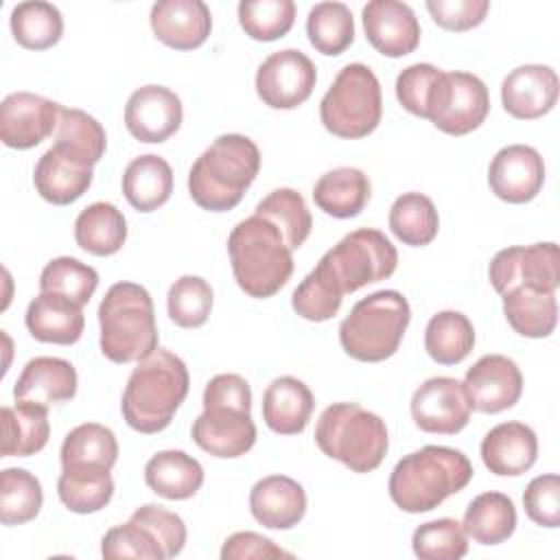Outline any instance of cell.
Masks as SVG:
<instances>
[{
  "mask_svg": "<svg viewBox=\"0 0 560 560\" xmlns=\"http://www.w3.org/2000/svg\"><path fill=\"white\" fill-rule=\"evenodd\" d=\"M190 376L186 363L171 350L158 348L140 359L127 378L120 411L138 433H160L188 396Z\"/></svg>",
  "mask_w": 560,
  "mask_h": 560,
  "instance_id": "1",
  "label": "cell"
},
{
  "mask_svg": "<svg viewBox=\"0 0 560 560\" xmlns=\"http://www.w3.org/2000/svg\"><path fill=\"white\" fill-rule=\"evenodd\" d=\"M472 475V464L462 451L429 444L398 459L387 488L402 512L420 514L464 490Z\"/></svg>",
  "mask_w": 560,
  "mask_h": 560,
  "instance_id": "2",
  "label": "cell"
},
{
  "mask_svg": "<svg viewBox=\"0 0 560 560\" xmlns=\"http://www.w3.org/2000/svg\"><path fill=\"white\" fill-rule=\"evenodd\" d=\"M260 171V151L243 133L219 136L190 166L188 192L210 212H225L241 203Z\"/></svg>",
  "mask_w": 560,
  "mask_h": 560,
  "instance_id": "3",
  "label": "cell"
},
{
  "mask_svg": "<svg viewBox=\"0 0 560 560\" xmlns=\"http://www.w3.org/2000/svg\"><path fill=\"white\" fill-rule=\"evenodd\" d=\"M203 411L192 422V442L212 457H241L256 442L252 389L241 374H217L203 389Z\"/></svg>",
  "mask_w": 560,
  "mask_h": 560,
  "instance_id": "4",
  "label": "cell"
},
{
  "mask_svg": "<svg viewBox=\"0 0 560 560\" xmlns=\"http://www.w3.org/2000/svg\"><path fill=\"white\" fill-rule=\"evenodd\" d=\"M228 254L236 284L252 298L276 295L293 273V254L267 219L252 214L228 236Z\"/></svg>",
  "mask_w": 560,
  "mask_h": 560,
  "instance_id": "5",
  "label": "cell"
},
{
  "mask_svg": "<svg viewBox=\"0 0 560 560\" xmlns=\"http://www.w3.org/2000/svg\"><path fill=\"white\" fill-rule=\"evenodd\" d=\"M101 352L114 363H131L158 350L155 311L149 291L136 282H116L98 306Z\"/></svg>",
  "mask_w": 560,
  "mask_h": 560,
  "instance_id": "6",
  "label": "cell"
},
{
  "mask_svg": "<svg viewBox=\"0 0 560 560\" xmlns=\"http://www.w3.org/2000/svg\"><path fill=\"white\" fill-rule=\"evenodd\" d=\"M409 322L411 308L400 291H374L359 300L339 324V341L348 357L378 363L396 354Z\"/></svg>",
  "mask_w": 560,
  "mask_h": 560,
  "instance_id": "7",
  "label": "cell"
},
{
  "mask_svg": "<svg viewBox=\"0 0 560 560\" xmlns=\"http://www.w3.org/2000/svg\"><path fill=\"white\" fill-rule=\"evenodd\" d=\"M315 444L352 472H370L381 466L389 438L376 413L357 402H332L315 424Z\"/></svg>",
  "mask_w": 560,
  "mask_h": 560,
  "instance_id": "8",
  "label": "cell"
},
{
  "mask_svg": "<svg viewBox=\"0 0 560 560\" xmlns=\"http://www.w3.org/2000/svg\"><path fill=\"white\" fill-rule=\"evenodd\" d=\"M398 267V252L392 241L374 228H359L346 234L315 265V273L341 298L365 284L387 280Z\"/></svg>",
  "mask_w": 560,
  "mask_h": 560,
  "instance_id": "9",
  "label": "cell"
},
{
  "mask_svg": "<svg viewBox=\"0 0 560 560\" xmlns=\"http://www.w3.org/2000/svg\"><path fill=\"white\" fill-rule=\"evenodd\" d=\"M381 116V83L365 63L343 66L319 103V118L326 131L346 140H359L372 133Z\"/></svg>",
  "mask_w": 560,
  "mask_h": 560,
  "instance_id": "10",
  "label": "cell"
},
{
  "mask_svg": "<svg viewBox=\"0 0 560 560\" xmlns=\"http://www.w3.org/2000/svg\"><path fill=\"white\" fill-rule=\"evenodd\" d=\"M490 112L486 83L470 72H442L429 103V120L448 136L475 131Z\"/></svg>",
  "mask_w": 560,
  "mask_h": 560,
  "instance_id": "11",
  "label": "cell"
},
{
  "mask_svg": "<svg viewBox=\"0 0 560 560\" xmlns=\"http://www.w3.org/2000/svg\"><path fill=\"white\" fill-rule=\"evenodd\" d=\"M488 276L499 295L512 287H536L540 291L556 293L560 284L558 245L534 243L527 247H505L494 254Z\"/></svg>",
  "mask_w": 560,
  "mask_h": 560,
  "instance_id": "12",
  "label": "cell"
},
{
  "mask_svg": "<svg viewBox=\"0 0 560 560\" xmlns=\"http://www.w3.org/2000/svg\"><path fill=\"white\" fill-rule=\"evenodd\" d=\"M315 63L298 48L271 52L256 70V94L273 109L302 105L315 88Z\"/></svg>",
  "mask_w": 560,
  "mask_h": 560,
  "instance_id": "13",
  "label": "cell"
},
{
  "mask_svg": "<svg viewBox=\"0 0 560 560\" xmlns=\"http://www.w3.org/2000/svg\"><path fill=\"white\" fill-rule=\"evenodd\" d=\"M470 411L466 392L453 376L427 378L411 396V418L424 433L455 435L468 424Z\"/></svg>",
  "mask_w": 560,
  "mask_h": 560,
  "instance_id": "14",
  "label": "cell"
},
{
  "mask_svg": "<svg viewBox=\"0 0 560 560\" xmlns=\"http://www.w3.org/2000/svg\"><path fill=\"white\" fill-rule=\"evenodd\" d=\"M462 387L470 409L499 413L518 402L523 394V374L510 357L486 354L468 368Z\"/></svg>",
  "mask_w": 560,
  "mask_h": 560,
  "instance_id": "15",
  "label": "cell"
},
{
  "mask_svg": "<svg viewBox=\"0 0 560 560\" xmlns=\"http://www.w3.org/2000/svg\"><path fill=\"white\" fill-rule=\"evenodd\" d=\"M61 105L33 92H13L0 105V140L11 149H33L59 125Z\"/></svg>",
  "mask_w": 560,
  "mask_h": 560,
  "instance_id": "16",
  "label": "cell"
},
{
  "mask_svg": "<svg viewBox=\"0 0 560 560\" xmlns=\"http://www.w3.org/2000/svg\"><path fill=\"white\" fill-rule=\"evenodd\" d=\"M184 107L179 96L164 85H142L138 88L125 105V127L127 131L149 144H160L168 140L182 125Z\"/></svg>",
  "mask_w": 560,
  "mask_h": 560,
  "instance_id": "17",
  "label": "cell"
},
{
  "mask_svg": "<svg viewBox=\"0 0 560 560\" xmlns=\"http://www.w3.org/2000/svg\"><path fill=\"white\" fill-rule=\"evenodd\" d=\"M490 190L508 203L532 201L545 184V162L534 147L508 144L488 166Z\"/></svg>",
  "mask_w": 560,
  "mask_h": 560,
  "instance_id": "18",
  "label": "cell"
},
{
  "mask_svg": "<svg viewBox=\"0 0 560 560\" xmlns=\"http://www.w3.org/2000/svg\"><path fill=\"white\" fill-rule=\"evenodd\" d=\"M361 20L368 42L385 57H405L420 44V22L407 2L372 0L363 7Z\"/></svg>",
  "mask_w": 560,
  "mask_h": 560,
  "instance_id": "19",
  "label": "cell"
},
{
  "mask_svg": "<svg viewBox=\"0 0 560 560\" xmlns=\"http://www.w3.org/2000/svg\"><path fill=\"white\" fill-rule=\"evenodd\" d=\"M558 74L549 66L525 63L508 72L501 83L503 109L518 120H534L553 109L558 101Z\"/></svg>",
  "mask_w": 560,
  "mask_h": 560,
  "instance_id": "20",
  "label": "cell"
},
{
  "mask_svg": "<svg viewBox=\"0 0 560 560\" xmlns=\"http://www.w3.org/2000/svg\"><path fill=\"white\" fill-rule=\"evenodd\" d=\"M149 22L153 35L175 50L199 48L212 31L210 9L201 0H160Z\"/></svg>",
  "mask_w": 560,
  "mask_h": 560,
  "instance_id": "21",
  "label": "cell"
},
{
  "mask_svg": "<svg viewBox=\"0 0 560 560\" xmlns=\"http://www.w3.org/2000/svg\"><path fill=\"white\" fill-rule=\"evenodd\" d=\"M481 462L499 477H518L527 472L538 457V438L525 422H501L481 440Z\"/></svg>",
  "mask_w": 560,
  "mask_h": 560,
  "instance_id": "22",
  "label": "cell"
},
{
  "mask_svg": "<svg viewBox=\"0 0 560 560\" xmlns=\"http://www.w3.org/2000/svg\"><path fill=\"white\" fill-rule=\"evenodd\" d=\"M249 512L262 527L291 529L306 514V492L287 475L262 477L249 492Z\"/></svg>",
  "mask_w": 560,
  "mask_h": 560,
  "instance_id": "23",
  "label": "cell"
},
{
  "mask_svg": "<svg viewBox=\"0 0 560 560\" xmlns=\"http://www.w3.org/2000/svg\"><path fill=\"white\" fill-rule=\"evenodd\" d=\"M24 322L37 341L57 346L77 343L85 326L83 306L50 291H39V295L28 304Z\"/></svg>",
  "mask_w": 560,
  "mask_h": 560,
  "instance_id": "24",
  "label": "cell"
},
{
  "mask_svg": "<svg viewBox=\"0 0 560 560\" xmlns=\"http://www.w3.org/2000/svg\"><path fill=\"white\" fill-rule=\"evenodd\" d=\"M77 394V370L59 357L31 359L13 387L15 400L37 402L44 407L72 400Z\"/></svg>",
  "mask_w": 560,
  "mask_h": 560,
  "instance_id": "25",
  "label": "cell"
},
{
  "mask_svg": "<svg viewBox=\"0 0 560 560\" xmlns=\"http://www.w3.org/2000/svg\"><path fill=\"white\" fill-rule=\"evenodd\" d=\"M313 392L295 376L273 378L262 394V420L280 435L302 433L313 416Z\"/></svg>",
  "mask_w": 560,
  "mask_h": 560,
  "instance_id": "26",
  "label": "cell"
},
{
  "mask_svg": "<svg viewBox=\"0 0 560 560\" xmlns=\"http://www.w3.org/2000/svg\"><path fill=\"white\" fill-rule=\"evenodd\" d=\"M92 168L83 166L61 151L50 147L35 164L33 184L42 199L55 206H68L88 192L92 184Z\"/></svg>",
  "mask_w": 560,
  "mask_h": 560,
  "instance_id": "27",
  "label": "cell"
},
{
  "mask_svg": "<svg viewBox=\"0 0 560 560\" xmlns=\"http://www.w3.org/2000/svg\"><path fill=\"white\" fill-rule=\"evenodd\" d=\"M370 177L354 166H339L324 173L313 186V201L335 219L357 217L370 201Z\"/></svg>",
  "mask_w": 560,
  "mask_h": 560,
  "instance_id": "28",
  "label": "cell"
},
{
  "mask_svg": "<svg viewBox=\"0 0 560 560\" xmlns=\"http://www.w3.org/2000/svg\"><path fill=\"white\" fill-rule=\"evenodd\" d=\"M173 168L155 153L133 158L122 173V195L138 212H153L171 199Z\"/></svg>",
  "mask_w": 560,
  "mask_h": 560,
  "instance_id": "29",
  "label": "cell"
},
{
  "mask_svg": "<svg viewBox=\"0 0 560 560\" xmlns=\"http://www.w3.org/2000/svg\"><path fill=\"white\" fill-rule=\"evenodd\" d=\"M503 315L514 332L542 339L549 337L558 324L556 293L536 287H512L503 295Z\"/></svg>",
  "mask_w": 560,
  "mask_h": 560,
  "instance_id": "30",
  "label": "cell"
},
{
  "mask_svg": "<svg viewBox=\"0 0 560 560\" xmlns=\"http://www.w3.org/2000/svg\"><path fill=\"white\" fill-rule=\"evenodd\" d=\"M147 486L171 501H184L203 486V466L184 451H160L144 466Z\"/></svg>",
  "mask_w": 560,
  "mask_h": 560,
  "instance_id": "31",
  "label": "cell"
},
{
  "mask_svg": "<svg viewBox=\"0 0 560 560\" xmlns=\"http://www.w3.org/2000/svg\"><path fill=\"white\" fill-rule=\"evenodd\" d=\"M57 494L70 512L92 514L112 501L114 479L109 468L96 464H68L61 466Z\"/></svg>",
  "mask_w": 560,
  "mask_h": 560,
  "instance_id": "32",
  "label": "cell"
},
{
  "mask_svg": "<svg viewBox=\"0 0 560 560\" xmlns=\"http://www.w3.org/2000/svg\"><path fill=\"white\" fill-rule=\"evenodd\" d=\"M50 438L48 407L15 400L2 407V457H28L39 453Z\"/></svg>",
  "mask_w": 560,
  "mask_h": 560,
  "instance_id": "33",
  "label": "cell"
},
{
  "mask_svg": "<svg viewBox=\"0 0 560 560\" xmlns=\"http://www.w3.org/2000/svg\"><path fill=\"white\" fill-rule=\"evenodd\" d=\"M77 245L94 256H112L127 241L125 214L109 201H94L74 221Z\"/></svg>",
  "mask_w": 560,
  "mask_h": 560,
  "instance_id": "34",
  "label": "cell"
},
{
  "mask_svg": "<svg viewBox=\"0 0 560 560\" xmlns=\"http://www.w3.org/2000/svg\"><path fill=\"white\" fill-rule=\"evenodd\" d=\"M462 527L479 545H499L516 529V508L503 492H481L468 503Z\"/></svg>",
  "mask_w": 560,
  "mask_h": 560,
  "instance_id": "35",
  "label": "cell"
},
{
  "mask_svg": "<svg viewBox=\"0 0 560 560\" xmlns=\"http://www.w3.org/2000/svg\"><path fill=\"white\" fill-rule=\"evenodd\" d=\"M52 147L66 158L92 168L105 155L107 136L103 125L88 112L61 107Z\"/></svg>",
  "mask_w": 560,
  "mask_h": 560,
  "instance_id": "36",
  "label": "cell"
},
{
  "mask_svg": "<svg viewBox=\"0 0 560 560\" xmlns=\"http://www.w3.org/2000/svg\"><path fill=\"white\" fill-rule=\"evenodd\" d=\"M475 346V328L459 311L435 313L424 328V350L440 365L462 363Z\"/></svg>",
  "mask_w": 560,
  "mask_h": 560,
  "instance_id": "37",
  "label": "cell"
},
{
  "mask_svg": "<svg viewBox=\"0 0 560 560\" xmlns=\"http://www.w3.org/2000/svg\"><path fill=\"white\" fill-rule=\"evenodd\" d=\"M389 230L405 245H429L440 230L435 203L422 192H402L389 208Z\"/></svg>",
  "mask_w": 560,
  "mask_h": 560,
  "instance_id": "38",
  "label": "cell"
},
{
  "mask_svg": "<svg viewBox=\"0 0 560 560\" xmlns=\"http://www.w3.org/2000/svg\"><path fill=\"white\" fill-rule=\"evenodd\" d=\"M11 33L28 50H46L63 35L61 11L44 0L20 2L11 9Z\"/></svg>",
  "mask_w": 560,
  "mask_h": 560,
  "instance_id": "39",
  "label": "cell"
},
{
  "mask_svg": "<svg viewBox=\"0 0 560 560\" xmlns=\"http://www.w3.org/2000/svg\"><path fill=\"white\" fill-rule=\"evenodd\" d=\"M254 214L273 223L291 252L308 238L313 228V217L306 208V201L293 188L271 190L262 201H258Z\"/></svg>",
  "mask_w": 560,
  "mask_h": 560,
  "instance_id": "40",
  "label": "cell"
},
{
  "mask_svg": "<svg viewBox=\"0 0 560 560\" xmlns=\"http://www.w3.org/2000/svg\"><path fill=\"white\" fill-rule=\"evenodd\" d=\"M306 35L322 55H341L354 42V18L343 2H317L306 18Z\"/></svg>",
  "mask_w": 560,
  "mask_h": 560,
  "instance_id": "41",
  "label": "cell"
},
{
  "mask_svg": "<svg viewBox=\"0 0 560 560\" xmlns=\"http://www.w3.org/2000/svg\"><path fill=\"white\" fill-rule=\"evenodd\" d=\"M44 503L39 479L24 468H4L0 475V523L22 525L33 521Z\"/></svg>",
  "mask_w": 560,
  "mask_h": 560,
  "instance_id": "42",
  "label": "cell"
},
{
  "mask_svg": "<svg viewBox=\"0 0 560 560\" xmlns=\"http://www.w3.org/2000/svg\"><path fill=\"white\" fill-rule=\"evenodd\" d=\"M61 466L68 464H96L109 468L118 459V442L112 429L98 422L74 427L61 444Z\"/></svg>",
  "mask_w": 560,
  "mask_h": 560,
  "instance_id": "43",
  "label": "cell"
},
{
  "mask_svg": "<svg viewBox=\"0 0 560 560\" xmlns=\"http://www.w3.org/2000/svg\"><path fill=\"white\" fill-rule=\"evenodd\" d=\"M98 287V273L94 267L72 258H52L39 276V291L59 293L79 306H85Z\"/></svg>",
  "mask_w": 560,
  "mask_h": 560,
  "instance_id": "44",
  "label": "cell"
},
{
  "mask_svg": "<svg viewBox=\"0 0 560 560\" xmlns=\"http://www.w3.org/2000/svg\"><path fill=\"white\" fill-rule=\"evenodd\" d=\"M295 22L293 0H241L238 24L256 42L284 37Z\"/></svg>",
  "mask_w": 560,
  "mask_h": 560,
  "instance_id": "45",
  "label": "cell"
},
{
  "mask_svg": "<svg viewBox=\"0 0 560 560\" xmlns=\"http://www.w3.org/2000/svg\"><path fill=\"white\" fill-rule=\"evenodd\" d=\"M214 293L201 276L177 278L166 293L168 317L182 328H199L208 322Z\"/></svg>",
  "mask_w": 560,
  "mask_h": 560,
  "instance_id": "46",
  "label": "cell"
},
{
  "mask_svg": "<svg viewBox=\"0 0 560 560\" xmlns=\"http://www.w3.org/2000/svg\"><path fill=\"white\" fill-rule=\"evenodd\" d=\"M411 549L420 560H459L468 553V536L455 518H435L413 529Z\"/></svg>",
  "mask_w": 560,
  "mask_h": 560,
  "instance_id": "47",
  "label": "cell"
},
{
  "mask_svg": "<svg viewBox=\"0 0 560 560\" xmlns=\"http://www.w3.org/2000/svg\"><path fill=\"white\" fill-rule=\"evenodd\" d=\"M101 553L107 560L140 558V560H164V551L149 527L129 518L122 525L112 527L101 540Z\"/></svg>",
  "mask_w": 560,
  "mask_h": 560,
  "instance_id": "48",
  "label": "cell"
},
{
  "mask_svg": "<svg viewBox=\"0 0 560 560\" xmlns=\"http://www.w3.org/2000/svg\"><path fill=\"white\" fill-rule=\"evenodd\" d=\"M444 70L433 63H411L396 77V98L413 116L427 118L429 103Z\"/></svg>",
  "mask_w": 560,
  "mask_h": 560,
  "instance_id": "49",
  "label": "cell"
},
{
  "mask_svg": "<svg viewBox=\"0 0 560 560\" xmlns=\"http://www.w3.org/2000/svg\"><path fill=\"white\" fill-rule=\"evenodd\" d=\"M343 298L335 293L315 271H311L293 291V311L308 322H326L335 317L341 308Z\"/></svg>",
  "mask_w": 560,
  "mask_h": 560,
  "instance_id": "50",
  "label": "cell"
},
{
  "mask_svg": "<svg viewBox=\"0 0 560 560\" xmlns=\"http://www.w3.org/2000/svg\"><path fill=\"white\" fill-rule=\"evenodd\" d=\"M525 514L542 527L560 525V477L556 472L534 477L523 492Z\"/></svg>",
  "mask_w": 560,
  "mask_h": 560,
  "instance_id": "51",
  "label": "cell"
},
{
  "mask_svg": "<svg viewBox=\"0 0 560 560\" xmlns=\"http://www.w3.org/2000/svg\"><path fill=\"white\" fill-rule=\"evenodd\" d=\"M131 518L153 532V536L158 538L166 558H175L177 553H182V549L186 545V525L179 514H175L162 505L147 503V505H140L131 514Z\"/></svg>",
  "mask_w": 560,
  "mask_h": 560,
  "instance_id": "52",
  "label": "cell"
},
{
  "mask_svg": "<svg viewBox=\"0 0 560 560\" xmlns=\"http://www.w3.org/2000/svg\"><path fill=\"white\" fill-rule=\"evenodd\" d=\"M488 0H427L433 22L446 31H468L479 26L488 15Z\"/></svg>",
  "mask_w": 560,
  "mask_h": 560,
  "instance_id": "53",
  "label": "cell"
},
{
  "mask_svg": "<svg viewBox=\"0 0 560 560\" xmlns=\"http://www.w3.org/2000/svg\"><path fill=\"white\" fill-rule=\"evenodd\" d=\"M265 560V558H293V553L278 547L271 538L256 532H236L232 534L221 549V560Z\"/></svg>",
  "mask_w": 560,
  "mask_h": 560,
  "instance_id": "54",
  "label": "cell"
}]
</instances>
